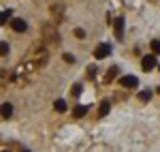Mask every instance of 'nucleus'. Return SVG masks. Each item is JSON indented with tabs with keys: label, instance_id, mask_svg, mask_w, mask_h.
I'll return each instance as SVG.
<instances>
[{
	"label": "nucleus",
	"instance_id": "nucleus-1",
	"mask_svg": "<svg viewBox=\"0 0 160 152\" xmlns=\"http://www.w3.org/2000/svg\"><path fill=\"white\" fill-rule=\"evenodd\" d=\"M141 66H143V71L149 73L154 66H158V60H156V56L154 54H149V56H143V60H141Z\"/></svg>",
	"mask_w": 160,
	"mask_h": 152
},
{
	"label": "nucleus",
	"instance_id": "nucleus-2",
	"mask_svg": "<svg viewBox=\"0 0 160 152\" xmlns=\"http://www.w3.org/2000/svg\"><path fill=\"white\" fill-rule=\"evenodd\" d=\"M109 54H111V47L107 43H100L98 47L94 50V58H96V60H102V58H107Z\"/></svg>",
	"mask_w": 160,
	"mask_h": 152
},
{
	"label": "nucleus",
	"instance_id": "nucleus-3",
	"mask_svg": "<svg viewBox=\"0 0 160 152\" xmlns=\"http://www.w3.org/2000/svg\"><path fill=\"white\" fill-rule=\"evenodd\" d=\"M120 84H122L124 88H137V84H139V79H137L135 75H124L122 79H120Z\"/></svg>",
	"mask_w": 160,
	"mask_h": 152
},
{
	"label": "nucleus",
	"instance_id": "nucleus-4",
	"mask_svg": "<svg viewBox=\"0 0 160 152\" xmlns=\"http://www.w3.org/2000/svg\"><path fill=\"white\" fill-rule=\"evenodd\" d=\"M118 73H120V66L118 64H113V66H109V71L105 73V84H111L115 77H118Z\"/></svg>",
	"mask_w": 160,
	"mask_h": 152
},
{
	"label": "nucleus",
	"instance_id": "nucleus-5",
	"mask_svg": "<svg viewBox=\"0 0 160 152\" xmlns=\"http://www.w3.org/2000/svg\"><path fill=\"white\" fill-rule=\"evenodd\" d=\"M11 28L15 30V32H26V22L24 19H19V17H15V19H11Z\"/></svg>",
	"mask_w": 160,
	"mask_h": 152
},
{
	"label": "nucleus",
	"instance_id": "nucleus-6",
	"mask_svg": "<svg viewBox=\"0 0 160 152\" xmlns=\"http://www.w3.org/2000/svg\"><path fill=\"white\" fill-rule=\"evenodd\" d=\"M0 116H2V118H11L13 116V105L11 103H2V105H0Z\"/></svg>",
	"mask_w": 160,
	"mask_h": 152
},
{
	"label": "nucleus",
	"instance_id": "nucleus-7",
	"mask_svg": "<svg viewBox=\"0 0 160 152\" xmlns=\"http://www.w3.org/2000/svg\"><path fill=\"white\" fill-rule=\"evenodd\" d=\"M115 37L118 39L124 37V17H118L115 19Z\"/></svg>",
	"mask_w": 160,
	"mask_h": 152
},
{
	"label": "nucleus",
	"instance_id": "nucleus-8",
	"mask_svg": "<svg viewBox=\"0 0 160 152\" xmlns=\"http://www.w3.org/2000/svg\"><path fill=\"white\" fill-rule=\"evenodd\" d=\"M88 114V105H77L73 109V116L75 118H83V116Z\"/></svg>",
	"mask_w": 160,
	"mask_h": 152
},
{
	"label": "nucleus",
	"instance_id": "nucleus-9",
	"mask_svg": "<svg viewBox=\"0 0 160 152\" xmlns=\"http://www.w3.org/2000/svg\"><path fill=\"white\" fill-rule=\"evenodd\" d=\"M53 109H56V112H66V109H68V105H66V101H64V99H58V101L53 103Z\"/></svg>",
	"mask_w": 160,
	"mask_h": 152
},
{
	"label": "nucleus",
	"instance_id": "nucleus-10",
	"mask_svg": "<svg viewBox=\"0 0 160 152\" xmlns=\"http://www.w3.org/2000/svg\"><path fill=\"white\" fill-rule=\"evenodd\" d=\"M109 109H111L109 101H102V103L98 105V116H107V114H109Z\"/></svg>",
	"mask_w": 160,
	"mask_h": 152
},
{
	"label": "nucleus",
	"instance_id": "nucleus-11",
	"mask_svg": "<svg viewBox=\"0 0 160 152\" xmlns=\"http://www.w3.org/2000/svg\"><path fill=\"white\" fill-rule=\"evenodd\" d=\"M7 22H11V11H2L0 13V26L7 24Z\"/></svg>",
	"mask_w": 160,
	"mask_h": 152
},
{
	"label": "nucleus",
	"instance_id": "nucleus-12",
	"mask_svg": "<svg viewBox=\"0 0 160 152\" xmlns=\"http://www.w3.org/2000/svg\"><path fill=\"white\" fill-rule=\"evenodd\" d=\"M152 51L154 56H160V41H152Z\"/></svg>",
	"mask_w": 160,
	"mask_h": 152
},
{
	"label": "nucleus",
	"instance_id": "nucleus-13",
	"mask_svg": "<svg viewBox=\"0 0 160 152\" xmlns=\"http://www.w3.org/2000/svg\"><path fill=\"white\" fill-rule=\"evenodd\" d=\"M7 54H9V43L0 41V56H7Z\"/></svg>",
	"mask_w": 160,
	"mask_h": 152
},
{
	"label": "nucleus",
	"instance_id": "nucleus-14",
	"mask_svg": "<svg viewBox=\"0 0 160 152\" xmlns=\"http://www.w3.org/2000/svg\"><path fill=\"white\" fill-rule=\"evenodd\" d=\"M81 90H83L81 84H75V86H73V97H79V94H81Z\"/></svg>",
	"mask_w": 160,
	"mask_h": 152
},
{
	"label": "nucleus",
	"instance_id": "nucleus-15",
	"mask_svg": "<svg viewBox=\"0 0 160 152\" xmlns=\"http://www.w3.org/2000/svg\"><path fill=\"white\" fill-rule=\"evenodd\" d=\"M149 97H152V90H143V92H141V99H143V101H148Z\"/></svg>",
	"mask_w": 160,
	"mask_h": 152
},
{
	"label": "nucleus",
	"instance_id": "nucleus-16",
	"mask_svg": "<svg viewBox=\"0 0 160 152\" xmlns=\"http://www.w3.org/2000/svg\"><path fill=\"white\" fill-rule=\"evenodd\" d=\"M75 37H77V39H83V37H86V32H83L81 28H77V30H75Z\"/></svg>",
	"mask_w": 160,
	"mask_h": 152
},
{
	"label": "nucleus",
	"instance_id": "nucleus-17",
	"mask_svg": "<svg viewBox=\"0 0 160 152\" xmlns=\"http://www.w3.org/2000/svg\"><path fill=\"white\" fill-rule=\"evenodd\" d=\"M62 58H64V62H75V58H73V56H71V54H64Z\"/></svg>",
	"mask_w": 160,
	"mask_h": 152
},
{
	"label": "nucleus",
	"instance_id": "nucleus-18",
	"mask_svg": "<svg viewBox=\"0 0 160 152\" xmlns=\"http://www.w3.org/2000/svg\"><path fill=\"white\" fill-rule=\"evenodd\" d=\"M22 152H30V150H22Z\"/></svg>",
	"mask_w": 160,
	"mask_h": 152
},
{
	"label": "nucleus",
	"instance_id": "nucleus-19",
	"mask_svg": "<svg viewBox=\"0 0 160 152\" xmlns=\"http://www.w3.org/2000/svg\"><path fill=\"white\" fill-rule=\"evenodd\" d=\"M158 94H160V86H158Z\"/></svg>",
	"mask_w": 160,
	"mask_h": 152
},
{
	"label": "nucleus",
	"instance_id": "nucleus-20",
	"mask_svg": "<svg viewBox=\"0 0 160 152\" xmlns=\"http://www.w3.org/2000/svg\"><path fill=\"white\" fill-rule=\"evenodd\" d=\"M4 152H7V150H4Z\"/></svg>",
	"mask_w": 160,
	"mask_h": 152
}]
</instances>
